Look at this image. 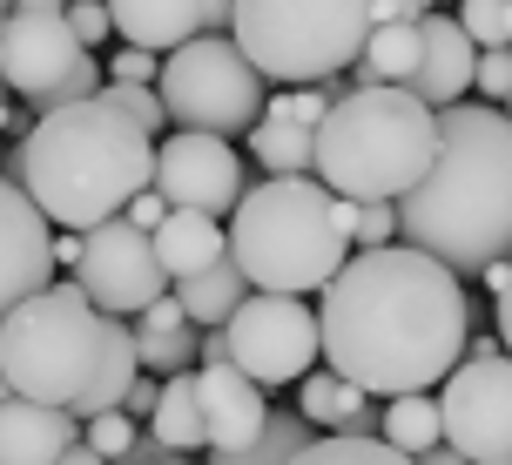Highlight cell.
<instances>
[{"label":"cell","mask_w":512,"mask_h":465,"mask_svg":"<svg viewBox=\"0 0 512 465\" xmlns=\"http://www.w3.org/2000/svg\"><path fill=\"white\" fill-rule=\"evenodd\" d=\"M317 337L337 378L364 398H405L445 385L472 337V297L438 257L411 243L351 250L344 270L317 290Z\"/></svg>","instance_id":"cell-1"},{"label":"cell","mask_w":512,"mask_h":465,"mask_svg":"<svg viewBox=\"0 0 512 465\" xmlns=\"http://www.w3.org/2000/svg\"><path fill=\"white\" fill-rule=\"evenodd\" d=\"M398 236L452 277L512 257V122L492 102L438 108V155L425 182L398 196Z\"/></svg>","instance_id":"cell-2"},{"label":"cell","mask_w":512,"mask_h":465,"mask_svg":"<svg viewBox=\"0 0 512 465\" xmlns=\"http://www.w3.org/2000/svg\"><path fill=\"white\" fill-rule=\"evenodd\" d=\"M27 203L48 216L54 230H95L122 216L155 182V135H142L108 95L48 108L14 149V176Z\"/></svg>","instance_id":"cell-3"},{"label":"cell","mask_w":512,"mask_h":465,"mask_svg":"<svg viewBox=\"0 0 512 465\" xmlns=\"http://www.w3.org/2000/svg\"><path fill=\"white\" fill-rule=\"evenodd\" d=\"M351 223L358 203L331 196L317 176H270L230 209V263L250 290L317 297L351 257Z\"/></svg>","instance_id":"cell-4"},{"label":"cell","mask_w":512,"mask_h":465,"mask_svg":"<svg viewBox=\"0 0 512 465\" xmlns=\"http://www.w3.org/2000/svg\"><path fill=\"white\" fill-rule=\"evenodd\" d=\"M438 155V108L405 88H344L310 135V176L351 203L411 196Z\"/></svg>","instance_id":"cell-5"},{"label":"cell","mask_w":512,"mask_h":465,"mask_svg":"<svg viewBox=\"0 0 512 465\" xmlns=\"http://www.w3.org/2000/svg\"><path fill=\"white\" fill-rule=\"evenodd\" d=\"M102 358H108V317L81 297L75 277L34 290L27 304L0 317V378L27 405H54V412L81 418L88 391L102 385Z\"/></svg>","instance_id":"cell-6"},{"label":"cell","mask_w":512,"mask_h":465,"mask_svg":"<svg viewBox=\"0 0 512 465\" xmlns=\"http://www.w3.org/2000/svg\"><path fill=\"white\" fill-rule=\"evenodd\" d=\"M371 0H230V41L263 81H337L364 54Z\"/></svg>","instance_id":"cell-7"},{"label":"cell","mask_w":512,"mask_h":465,"mask_svg":"<svg viewBox=\"0 0 512 465\" xmlns=\"http://www.w3.org/2000/svg\"><path fill=\"white\" fill-rule=\"evenodd\" d=\"M155 95L169 108V122L189 135H250L263 102H270V81L256 75L243 48L230 34H196L182 48L162 54V75H155Z\"/></svg>","instance_id":"cell-8"},{"label":"cell","mask_w":512,"mask_h":465,"mask_svg":"<svg viewBox=\"0 0 512 465\" xmlns=\"http://www.w3.org/2000/svg\"><path fill=\"white\" fill-rule=\"evenodd\" d=\"M0 88H14L27 108H68L102 95V61L81 48L61 14H7L0 21Z\"/></svg>","instance_id":"cell-9"},{"label":"cell","mask_w":512,"mask_h":465,"mask_svg":"<svg viewBox=\"0 0 512 465\" xmlns=\"http://www.w3.org/2000/svg\"><path fill=\"white\" fill-rule=\"evenodd\" d=\"M230 364L263 391H283L310 378V364L324 358V337H317V310L304 297H277V290H250L230 310Z\"/></svg>","instance_id":"cell-10"},{"label":"cell","mask_w":512,"mask_h":465,"mask_svg":"<svg viewBox=\"0 0 512 465\" xmlns=\"http://www.w3.org/2000/svg\"><path fill=\"white\" fill-rule=\"evenodd\" d=\"M445 445L465 465H512V358H459L438 398Z\"/></svg>","instance_id":"cell-11"},{"label":"cell","mask_w":512,"mask_h":465,"mask_svg":"<svg viewBox=\"0 0 512 465\" xmlns=\"http://www.w3.org/2000/svg\"><path fill=\"white\" fill-rule=\"evenodd\" d=\"M68 277L81 284V297L102 317H135L142 304H155L169 290V270L155 257L149 230H135L128 216H108L95 230H81V263Z\"/></svg>","instance_id":"cell-12"},{"label":"cell","mask_w":512,"mask_h":465,"mask_svg":"<svg viewBox=\"0 0 512 465\" xmlns=\"http://www.w3.org/2000/svg\"><path fill=\"white\" fill-rule=\"evenodd\" d=\"M155 196L169 209H196V216H230L243 196V155L223 135H189L176 129L169 142H155Z\"/></svg>","instance_id":"cell-13"},{"label":"cell","mask_w":512,"mask_h":465,"mask_svg":"<svg viewBox=\"0 0 512 465\" xmlns=\"http://www.w3.org/2000/svg\"><path fill=\"white\" fill-rule=\"evenodd\" d=\"M54 284V223L27 203L21 182L0 176V317Z\"/></svg>","instance_id":"cell-14"},{"label":"cell","mask_w":512,"mask_h":465,"mask_svg":"<svg viewBox=\"0 0 512 465\" xmlns=\"http://www.w3.org/2000/svg\"><path fill=\"white\" fill-rule=\"evenodd\" d=\"M196 405H203L209 452H243L270 425V391L250 385L236 364H196Z\"/></svg>","instance_id":"cell-15"},{"label":"cell","mask_w":512,"mask_h":465,"mask_svg":"<svg viewBox=\"0 0 512 465\" xmlns=\"http://www.w3.org/2000/svg\"><path fill=\"white\" fill-rule=\"evenodd\" d=\"M472 61H479V48L465 41V27L452 14H425L418 21V75L405 81V95H418L425 108H452L472 88Z\"/></svg>","instance_id":"cell-16"},{"label":"cell","mask_w":512,"mask_h":465,"mask_svg":"<svg viewBox=\"0 0 512 465\" xmlns=\"http://www.w3.org/2000/svg\"><path fill=\"white\" fill-rule=\"evenodd\" d=\"M75 412H54V405H27V398H7L0 405V465H54L75 439Z\"/></svg>","instance_id":"cell-17"},{"label":"cell","mask_w":512,"mask_h":465,"mask_svg":"<svg viewBox=\"0 0 512 465\" xmlns=\"http://www.w3.org/2000/svg\"><path fill=\"white\" fill-rule=\"evenodd\" d=\"M102 7H108V27L122 34V48L169 54L203 34V0H102Z\"/></svg>","instance_id":"cell-18"},{"label":"cell","mask_w":512,"mask_h":465,"mask_svg":"<svg viewBox=\"0 0 512 465\" xmlns=\"http://www.w3.org/2000/svg\"><path fill=\"white\" fill-rule=\"evenodd\" d=\"M297 418H304L310 432L378 439V405H371L351 378H337V371H310V378H297Z\"/></svg>","instance_id":"cell-19"},{"label":"cell","mask_w":512,"mask_h":465,"mask_svg":"<svg viewBox=\"0 0 512 465\" xmlns=\"http://www.w3.org/2000/svg\"><path fill=\"white\" fill-rule=\"evenodd\" d=\"M149 243H155V257H162V270H169V284H182V277H196V270L230 257L223 223L216 216H196V209H169L149 230Z\"/></svg>","instance_id":"cell-20"},{"label":"cell","mask_w":512,"mask_h":465,"mask_svg":"<svg viewBox=\"0 0 512 465\" xmlns=\"http://www.w3.org/2000/svg\"><path fill=\"white\" fill-rule=\"evenodd\" d=\"M250 297V284H243V270H236L230 257L209 263V270H196V277H182L176 284V304L182 317L196 324V331H216V324H230V310Z\"/></svg>","instance_id":"cell-21"},{"label":"cell","mask_w":512,"mask_h":465,"mask_svg":"<svg viewBox=\"0 0 512 465\" xmlns=\"http://www.w3.org/2000/svg\"><path fill=\"white\" fill-rule=\"evenodd\" d=\"M149 439L162 452H196L203 439V405H196V371H176V378H162V398H155L149 412Z\"/></svg>","instance_id":"cell-22"},{"label":"cell","mask_w":512,"mask_h":465,"mask_svg":"<svg viewBox=\"0 0 512 465\" xmlns=\"http://www.w3.org/2000/svg\"><path fill=\"white\" fill-rule=\"evenodd\" d=\"M378 439L391 445V452H405V459L432 452V445L445 439V425H438V398H432V391H405V398H384V412H378Z\"/></svg>","instance_id":"cell-23"},{"label":"cell","mask_w":512,"mask_h":465,"mask_svg":"<svg viewBox=\"0 0 512 465\" xmlns=\"http://www.w3.org/2000/svg\"><path fill=\"white\" fill-rule=\"evenodd\" d=\"M364 68L384 81V88H405L418 75V21H378L364 34Z\"/></svg>","instance_id":"cell-24"},{"label":"cell","mask_w":512,"mask_h":465,"mask_svg":"<svg viewBox=\"0 0 512 465\" xmlns=\"http://www.w3.org/2000/svg\"><path fill=\"white\" fill-rule=\"evenodd\" d=\"M310 135L304 122H283V115H256V129H250V149L256 162L270 169V176H310Z\"/></svg>","instance_id":"cell-25"},{"label":"cell","mask_w":512,"mask_h":465,"mask_svg":"<svg viewBox=\"0 0 512 465\" xmlns=\"http://www.w3.org/2000/svg\"><path fill=\"white\" fill-rule=\"evenodd\" d=\"M317 439L297 412H270V425H263V439L243 445V452H209V465H290L304 445Z\"/></svg>","instance_id":"cell-26"},{"label":"cell","mask_w":512,"mask_h":465,"mask_svg":"<svg viewBox=\"0 0 512 465\" xmlns=\"http://www.w3.org/2000/svg\"><path fill=\"white\" fill-rule=\"evenodd\" d=\"M135 364H142L149 378L196 371V324H176V331H142V324H135Z\"/></svg>","instance_id":"cell-27"},{"label":"cell","mask_w":512,"mask_h":465,"mask_svg":"<svg viewBox=\"0 0 512 465\" xmlns=\"http://www.w3.org/2000/svg\"><path fill=\"white\" fill-rule=\"evenodd\" d=\"M290 465H418V459L391 452L384 439H337V432H324V439H310Z\"/></svg>","instance_id":"cell-28"},{"label":"cell","mask_w":512,"mask_h":465,"mask_svg":"<svg viewBox=\"0 0 512 465\" xmlns=\"http://www.w3.org/2000/svg\"><path fill=\"white\" fill-rule=\"evenodd\" d=\"M452 21L465 27V41L486 54V48H512V0H459Z\"/></svg>","instance_id":"cell-29"},{"label":"cell","mask_w":512,"mask_h":465,"mask_svg":"<svg viewBox=\"0 0 512 465\" xmlns=\"http://www.w3.org/2000/svg\"><path fill=\"white\" fill-rule=\"evenodd\" d=\"M108 102L122 108L128 122H135V129L142 135H155V142H162V129H169V108H162V95H155V88H135V81H115V88H102Z\"/></svg>","instance_id":"cell-30"},{"label":"cell","mask_w":512,"mask_h":465,"mask_svg":"<svg viewBox=\"0 0 512 465\" xmlns=\"http://www.w3.org/2000/svg\"><path fill=\"white\" fill-rule=\"evenodd\" d=\"M81 425H88V439H81V445L102 452L108 465L135 452V418H128V412H95V418H81Z\"/></svg>","instance_id":"cell-31"},{"label":"cell","mask_w":512,"mask_h":465,"mask_svg":"<svg viewBox=\"0 0 512 465\" xmlns=\"http://www.w3.org/2000/svg\"><path fill=\"white\" fill-rule=\"evenodd\" d=\"M384 243H398V203H358L351 250H384Z\"/></svg>","instance_id":"cell-32"},{"label":"cell","mask_w":512,"mask_h":465,"mask_svg":"<svg viewBox=\"0 0 512 465\" xmlns=\"http://www.w3.org/2000/svg\"><path fill=\"white\" fill-rule=\"evenodd\" d=\"M61 21H68V34H75L88 54H95L108 34H115V27H108V7H102V0H68V7H61Z\"/></svg>","instance_id":"cell-33"},{"label":"cell","mask_w":512,"mask_h":465,"mask_svg":"<svg viewBox=\"0 0 512 465\" xmlns=\"http://www.w3.org/2000/svg\"><path fill=\"white\" fill-rule=\"evenodd\" d=\"M472 88H479L492 108L506 102V95H512V48H486V54H479V61H472Z\"/></svg>","instance_id":"cell-34"},{"label":"cell","mask_w":512,"mask_h":465,"mask_svg":"<svg viewBox=\"0 0 512 465\" xmlns=\"http://www.w3.org/2000/svg\"><path fill=\"white\" fill-rule=\"evenodd\" d=\"M324 108H331V95H324V88H290V95H270V102H263V115H283V122L317 129V122H324Z\"/></svg>","instance_id":"cell-35"},{"label":"cell","mask_w":512,"mask_h":465,"mask_svg":"<svg viewBox=\"0 0 512 465\" xmlns=\"http://www.w3.org/2000/svg\"><path fill=\"white\" fill-rule=\"evenodd\" d=\"M155 75H162V54H149V48H115V61H108V81L155 88Z\"/></svg>","instance_id":"cell-36"},{"label":"cell","mask_w":512,"mask_h":465,"mask_svg":"<svg viewBox=\"0 0 512 465\" xmlns=\"http://www.w3.org/2000/svg\"><path fill=\"white\" fill-rule=\"evenodd\" d=\"M135 324H142V331H176V324H189V317H182L176 290H162L155 304H142V310H135Z\"/></svg>","instance_id":"cell-37"},{"label":"cell","mask_w":512,"mask_h":465,"mask_svg":"<svg viewBox=\"0 0 512 465\" xmlns=\"http://www.w3.org/2000/svg\"><path fill=\"white\" fill-rule=\"evenodd\" d=\"M155 398H162V378H149V371H142V378H135V385H128L122 412H128V418H149V412H155Z\"/></svg>","instance_id":"cell-38"},{"label":"cell","mask_w":512,"mask_h":465,"mask_svg":"<svg viewBox=\"0 0 512 465\" xmlns=\"http://www.w3.org/2000/svg\"><path fill=\"white\" fill-rule=\"evenodd\" d=\"M128 223H135V230H155V223H162V216H169V203H162V196H155V189H142V196H135V203L122 209Z\"/></svg>","instance_id":"cell-39"},{"label":"cell","mask_w":512,"mask_h":465,"mask_svg":"<svg viewBox=\"0 0 512 465\" xmlns=\"http://www.w3.org/2000/svg\"><path fill=\"white\" fill-rule=\"evenodd\" d=\"M499 344H506V358H512V257H506V290H499Z\"/></svg>","instance_id":"cell-40"},{"label":"cell","mask_w":512,"mask_h":465,"mask_svg":"<svg viewBox=\"0 0 512 465\" xmlns=\"http://www.w3.org/2000/svg\"><path fill=\"white\" fill-rule=\"evenodd\" d=\"M81 263V236L75 230H54V270H75Z\"/></svg>","instance_id":"cell-41"},{"label":"cell","mask_w":512,"mask_h":465,"mask_svg":"<svg viewBox=\"0 0 512 465\" xmlns=\"http://www.w3.org/2000/svg\"><path fill=\"white\" fill-rule=\"evenodd\" d=\"M378 21H418V14H411V0H371V27Z\"/></svg>","instance_id":"cell-42"},{"label":"cell","mask_w":512,"mask_h":465,"mask_svg":"<svg viewBox=\"0 0 512 465\" xmlns=\"http://www.w3.org/2000/svg\"><path fill=\"white\" fill-rule=\"evenodd\" d=\"M203 34H230V0H203Z\"/></svg>","instance_id":"cell-43"},{"label":"cell","mask_w":512,"mask_h":465,"mask_svg":"<svg viewBox=\"0 0 512 465\" xmlns=\"http://www.w3.org/2000/svg\"><path fill=\"white\" fill-rule=\"evenodd\" d=\"M418 465H465V459H459V452H452V445H445V439H438L432 452H418Z\"/></svg>","instance_id":"cell-44"},{"label":"cell","mask_w":512,"mask_h":465,"mask_svg":"<svg viewBox=\"0 0 512 465\" xmlns=\"http://www.w3.org/2000/svg\"><path fill=\"white\" fill-rule=\"evenodd\" d=\"M54 465H108V459H102V452H88V445H68Z\"/></svg>","instance_id":"cell-45"},{"label":"cell","mask_w":512,"mask_h":465,"mask_svg":"<svg viewBox=\"0 0 512 465\" xmlns=\"http://www.w3.org/2000/svg\"><path fill=\"white\" fill-rule=\"evenodd\" d=\"M465 358H499V337H465Z\"/></svg>","instance_id":"cell-46"},{"label":"cell","mask_w":512,"mask_h":465,"mask_svg":"<svg viewBox=\"0 0 512 465\" xmlns=\"http://www.w3.org/2000/svg\"><path fill=\"white\" fill-rule=\"evenodd\" d=\"M68 0H14V14H61Z\"/></svg>","instance_id":"cell-47"},{"label":"cell","mask_w":512,"mask_h":465,"mask_svg":"<svg viewBox=\"0 0 512 465\" xmlns=\"http://www.w3.org/2000/svg\"><path fill=\"white\" fill-rule=\"evenodd\" d=\"M7 14H14V0H0V21H7Z\"/></svg>","instance_id":"cell-48"},{"label":"cell","mask_w":512,"mask_h":465,"mask_svg":"<svg viewBox=\"0 0 512 465\" xmlns=\"http://www.w3.org/2000/svg\"><path fill=\"white\" fill-rule=\"evenodd\" d=\"M506 122H512V95H506Z\"/></svg>","instance_id":"cell-49"}]
</instances>
